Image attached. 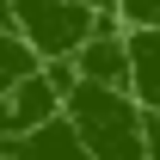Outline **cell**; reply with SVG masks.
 I'll list each match as a JSON object with an SVG mask.
<instances>
[{"instance_id":"6da1fadb","label":"cell","mask_w":160,"mask_h":160,"mask_svg":"<svg viewBox=\"0 0 160 160\" xmlns=\"http://www.w3.org/2000/svg\"><path fill=\"white\" fill-rule=\"evenodd\" d=\"M62 117L74 123L86 160H148V111H142V99L123 92V86L68 80Z\"/></svg>"},{"instance_id":"7a4b0ae2","label":"cell","mask_w":160,"mask_h":160,"mask_svg":"<svg viewBox=\"0 0 160 160\" xmlns=\"http://www.w3.org/2000/svg\"><path fill=\"white\" fill-rule=\"evenodd\" d=\"M6 12H12V37L31 49L37 68H62V62L80 56V43L99 31V19L111 6H80V0H6Z\"/></svg>"},{"instance_id":"3957f363","label":"cell","mask_w":160,"mask_h":160,"mask_svg":"<svg viewBox=\"0 0 160 160\" xmlns=\"http://www.w3.org/2000/svg\"><path fill=\"white\" fill-rule=\"evenodd\" d=\"M74 80H92V86H123V92H136V68H129V31H123L117 12H105L99 31L80 43V56L68 62Z\"/></svg>"},{"instance_id":"277c9868","label":"cell","mask_w":160,"mask_h":160,"mask_svg":"<svg viewBox=\"0 0 160 160\" xmlns=\"http://www.w3.org/2000/svg\"><path fill=\"white\" fill-rule=\"evenodd\" d=\"M62 117V86L49 68H31L25 80H12L6 92H0V142H12V136H31L37 123Z\"/></svg>"},{"instance_id":"5b68a950","label":"cell","mask_w":160,"mask_h":160,"mask_svg":"<svg viewBox=\"0 0 160 160\" xmlns=\"http://www.w3.org/2000/svg\"><path fill=\"white\" fill-rule=\"evenodd\" d=\"M0 160H86V148H80V136H74L68 117H49V123H37L31 136L0 142Z\"/></svg>"},{"instance_id":"8992f818","label":"cell","mask_w":160,"mask_h":160,"mask_svg":"<svg viewBox=\"0 0 160 160\" xmlns=\"http://www.w3.org/2000/svg\"><path fill=\"white\" fill-rule=\"evenodd\" d=\"M129 68L142 111H160V31H129Z\"/></svg>"},{"instance_id":"52a82bcc","label":"cell","mask_w":160,"mask_h":160,"mask_svg":"<svg viewBox=\"0 0 160 160\" xmlns=\"http://www.w3.org/2000/svg\"><path fill=\"white\" fill-rule=\"evenodd\" d=\"M31 68H37V62H31V49H25L12 31H0V92H6L12 80H25Z\"/></svg>"},{"instance_id":"ba28073f","label":"cell","mask_w":160,"mask_h":160,"mask_svg":"<svg viewBox=\"0 0 160 160\" xmlns=\"http://www.w3.org/2000/svg\"><path fill=\"white\" fill-rule=\"evenodd\" d=\"M123 31H160V0H111Z\"/></svg>"},{"instance_id":"9c48e42d","label":"cell","mask_w":160,"mask_h":160,"mask_svg":"<svg viewBox=\"0 0 160 160\" xmlns=\"http://www.w3.org/2000/svg\"><path fill=\"white\" fill-rule=\"evenodd\" d=\"M148 160H160V111H148Z\"/></svg>"},{"instance_id":"30bf717a","label":"cell","mask_w":160,"mask_h":160,"mask_svg":"<svg viewBox=\"0 0 160 160\" xmlns=\"http://www.w3.org/2000/svg\"><path fill=\"white\" fill-rule=\"evenodd\" d=\"M0 31H12V12H6V0H0Z\"/></svg>"},{"instance_id":"8fae6325","label":"cell","mask_w":160,"mask_h":160,"mask_svg":"<svg viewBox=\"0 0 160 160\" xmlns=\"http://www.w3.org/2000/svg\"><path fill=\"white\" fill-rule=\"evenodd\" d=\"M80 6H99V12H105V6H111V0H80Z\"/></svg>"}]
</instances>
